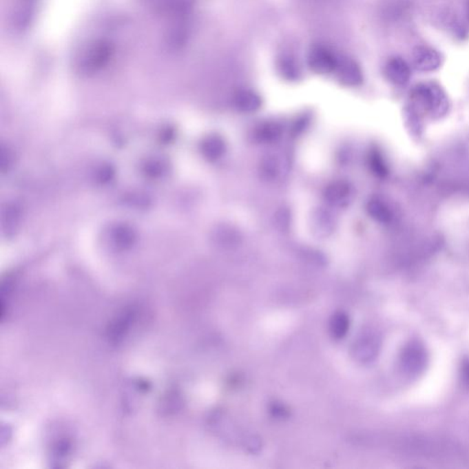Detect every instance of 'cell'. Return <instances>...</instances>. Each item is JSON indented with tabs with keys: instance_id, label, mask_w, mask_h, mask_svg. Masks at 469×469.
Wrapping results in <instances>:
<instances>
[{
	"instance_id": "cell-1",
	"label": "cell",
	"mask_w": 469,
	"mask_h": 469,
	"mask_svg": "<svg viewBox=\"0 0 469 469\" xmlns=\"http://www.w3.org/2000/svg\"><path fill=\"white\" fill-rule=\"evenodd\" d=\"M449 107L448 94L439 85L435 82L420 83L410 90L406 114L421 121L424 115L440 118L448 114Z\"/></svg>"
},
{
	"instance_id": "cell-2",
	"label": "cell",
	"mask_w": 469,
	"mask_h": 469,
	"mask_svg": "<svg viewBox=\"0 0 469 469\" xmlns=\"http://www.w3.org/2000/svg\"><path fill=\"white\" fill-rule=\"evenodd\" d=\"M428 351L420 340L409 341L399 355V368L409 379H415L424 373L428 366Z\"/></svg>"
},
{
	"instance_id": "cell-3",
	"label": "cell",
	"mask_w": 469,
	"mask_h": 469,
	"mask_svg": "<svg viewBox=\"0 0 469 469\" xmlns=\"http://www.w3.org/2000/svg\"><path fill=\"white\" fill-rule=\"evenodd\" d=\"M442 62V55L432 47L419 45L413 50L412 65L416 71L421 73L437 71Z\"/></svg>"
},
{
	"instance_id": "cell-4",
	"label": "cell",
	"mask_w": 469,
	"mask_h": 469,
	"mask_svg": "<svg viewBox=\"0 0 469 469\" xmlns=\"http://www.w3.org/2000/svg\"><path fill=\"white\" fill-rule=\"evenodd\" d=\"M290 163L288 158L280 152H273L263 158L260 163V174L267 181H277L288 173Z\"/></svg>"
},
{
	"instance_id": "cell-5",
	"label": "cell",
	"mask_w": 469,
	"mask_h": 469,
	"mask_svg": "<svg viewBox=\"0 0 469 469\" xmlns=\"http://www.w3.org/2000/svg\"><path fill=\"white\" fill-rule=\"evenodd\" d=\"M382 341L374 333L363 335L354 346V356L362 363L373 362L379 356Z\"/></svg>"
},
{
	"instance_id": "cell-6",
	"label": "cell",
	"mask_w": 469,
	"mask_h": 469,
	"mask_svg": "<svg viewBox=\"0 0 469 469\" xmlns=\"http://www.w3.org/2000/svg\"><path fill=\"white\" fill-rule=\"evenodd\" d=\"M385 76L391 84L399 85H407L412 77V70L406 60L399 56H394L388 60L384 68Z\"/></svg>"
},
{
	"instance_id": "cell-7",
	"label": "cell",
	"mask_w": 469,
	"mask_h": 469,
	"mask_svg": "<svg viewBox=\"0 0 469 469\" xmlns=\"http://www.w3.org/2000/svg\"><path fill=\"white\" fill-rule=\"evenodd\" d=\"M324 198L329 204L335 207H345L353 198V188L348 182L338 180L327 185Z\"/></svg>"
},
{
	"instance_id": "cell-8",
	"label": "cell",
	"mask_w": 469,
	"mask_h": 469,
	"mask_svg": "<svg viewBox=\"0 0 469 469\" xmlns=\"http://www.w3.org/2000/svg\"><path fill=\"white\" fill-rule=\"evenodd\" d=\"M308 61L310 67L317 74H329L337 68V60L324 47L317 46L313 48Z\"/></svg>"
},
{
	"instance_id": "cell-9",
	"label": "cell",
	"mask_w": 469,
	"mask_h": 469,
	"mask_svg": "<svg viewBox=\"0 0 469 469\" xmlns=\"http://www.w3.org/2000/svg\"><path fill=\"white\" fill-rule=\"evenodd\" d=\"M310 223L313 235L318 238L329 237L335 229L334 216L324 208L313 211Z\"/></svg>"
},
{
	"instance_id": "cell-10",
	"label": "cell",
	"mask_w": 469,
	"mask_h": 469,
	"mask_svg": "<svg viewBox=\"0 0 469 469\" xmlns=\"http://www.w3.org/2000/svg\"><path fill=\"white\" fill-rule=\"evenodd\" d=\"M338 79L344 85L356 87L362 84L363 74L362 69L355 61L345 58L337 61V68Z\"/></svg>"
},
{
	"instance_id": "cell-11",
	"label": "cell",
	"mask_w": 469,
	"mask_h": 469,
	"mask_svg": "<svg viewBox=\"0 0 469 469\" xmlns=\"http://www.w3.org/2000/svg\"><path fill=\"white\" fill-rule=\"evenodd\" d=\"M135 315L134 309H127L116 317L108 330V337L112 342H119L124 337L134 321Z\"/></svg>"
},
{
	"instance_id": "cell-12",
	"label": "cell",
	"mask_w": 469,
	"mask_h": 469,
	"mask_svg": "<svg viewBox=\"0 0 469 469\" xmlns=\"http://www.w3.org/2000/svg\"><path fill=\"white\" fill-rule=\"evenodd\" d=\"M234 104L237 110L243 113H253L262 107L259 94L251 90H241L236 94Z\"/></svg>"
},
{
	"instance_id": "cell-13",
	"label": "cell",
	"mask_w": 469,
	"mask_h": 469,
	"mask_svg": "<svg viewBox=\"0 0 469 469\" xmlns=\"http://www.w3.org/2000/svg\"><path fill=\"white\" fill-rule=\"evenodd\" d=\"M226 152V143L218 135H211L202 143V152L207 159L215 160L223 156Z\"/></svg>"
},
{
	"instance_id": "cell-14",
	"label": "cell",
	"mask_w": 469,
	"mask_h": 469,
	"mask_svg": "<svg viewBox=\"0 0 469 469\" xmlns=\"http://www.w3.org/2000/svg\"><path fill=\"white\" fill-rule=\"evenodd\" d=\"M368 215L379 223H390L393 219V211L384 201L379 198H373L367 205Z\"/></svg>"
},
{
	"instance_id": "cell-15",
	"label": "cell",
	"mask_w": 469,
	"mask_h": 469,
	"mask_svg": "<svg viewBox=\"0 0 469 469\" xmlns=\"http://www.w3.org/2000/svg\"><path fill=\"white\" fill-rule=\"evenodd\" d=\"M282 135V127L277 122H266L260 125L255 132V138L260 143H273L281 138Z\"/></svg>"
},
{
	"instance_id": "cell-16",
	"label": "cell",
	"mask_w": 469,
	"mask_h": 469,
	"mask_svg": "<svg viewBox=\"0 0 469 469\" xmlns=\"http://www.w3.org/2000/svg\"><path fill=\"white\" fill-rule=\"evenodd\" d=\"M349 326H351V321L346 313H335L329 322L330 334L335 340H343L348 334Z\"/></svg>"
},
{
	"instance_id": "cell-17",
	"label": "cell",
	"mask_w": 469,
	"mask_h": 469,
	"mask_svg": "<svg viewBox=\"0 0 469 469\" xmlns=\"http://www.w3.org/2000/svg\"><path fill=\"white\" fill-rule=\"evenodd\" d=\"M218 240L222 245L232 248L233 246L238 245L240 242V233L231 227H224V229L218 230Z\"/></svg>"
},
{
	"instance_id": "cell-18",
	"label": "cell",
	"mask_w": 469,
	"mask_h": 469,
	"mask_svg": "<svg viewBox=\"0 0 469 469\" xmlns=\"http://www.w3.org/2000/svg\"><path fill=\"white\" fill-rule=\"evenodd\" d=\"M370 166L373 173L379 177L387 176L388 167L379 152H373L370 156Z\"/></svg>"
},
{
	"instance_id": "cell-19",
	"label": "cell",
	"mask_w": 469,
	"mask_h": 469,
	"mask_svg": "<svg viewBox=\"0 0 469 469\" xmlns=\"http://www.w3.org/2000/svg\"><path fill=\"white\" fill-rule=\"evenodd\" d=\"M281 70L283 76L287 77L289 79H296L298 76V69L295 63H294L293 60L289 59V58H285L282 61Z\"/></svg>"
},
{
	"instance_id": "cell-20",
	"label": "cell",
	"mask_w": 469,
	"mask_h": 469,
	"mask_svg": "<svg viewBox=\"0 0 469 469\" xmlns=\"http://www.w3.org/2000/svg\"><path fill=\"white\" fill-rule=\"evenodd\" d=\"M460 379L463 387L469 391V357L463 359L461 367H460Z\"/></svg>"
},
{
	"instance_id": "cell-21",
	"label": "cell",
	"mask_w": 469,
	"mask_h": 469,
	"mask_svg": "<svg viewBox=\"0 0 469 469\" xmlns=\"http://www.w3.org/2000/svg\"><path fill=\"white\" fill-rule=\"evenodd\" d=\"M273 412L276 416H280V417H285L287 415V410L284 409L281 405H274L273 408Z\"/></svg>"
},
{
	"instance_id": "cell-22",
	"label": "cell",
	"mask_w": 469,
	"mask_h": 469,
	"mask_svg": "<svg viewBox=\"0 0 469 469\" xmlns=\"http://www.w3.org/2000/svg\"><path fill=\"white\" fill-rule=\"evenodd\" d=\"M468 21H469V0H468Z\"/></svg>"
}]
</instances>
